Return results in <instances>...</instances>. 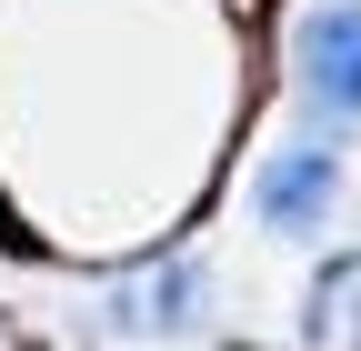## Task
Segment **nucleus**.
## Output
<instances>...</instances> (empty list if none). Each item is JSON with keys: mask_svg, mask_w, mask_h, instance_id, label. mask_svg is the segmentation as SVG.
Returning a JSON list of instances; mask_svg holds the SVG:
<instances>
[{"mask_svg": "<svg viewBox=\"0 0 361 351\" xmlns=\"http://www.w3.org/2000/svg\"><path fill=\"white\" fill-rule=\"evenodd\" d=\"M291 91L322 121H361V0H311L291 20Z\"/></svg>", "mask_w": 361, "mask_h": 351, "instance_id": "f257e3e1", "label": "nucleus"}, {"mask_svg": "<svg viewBox=\"0 0 361 351\" xmlns=\"http://www.w3.org/2000/svg\"><path fill=\"white\" fill-rule=\"evenodd\" d=\"M201 321H211V261H161L111 301V331H201Z\"/></svg>", "mask_w": 361, "mask_h": 351, "instance_id": "7ed1b4c3", "label": "nucleus"}, {"mask_svg": "<svg viewBox=\"0 0 361 351\" xmlns=\"http://www.w3.org/2000/svg\"><path fill=\"white\" fill-rule=\"evenodd\" d=\"M341 211V151L331 141H281L251 181V221L271 241H322V221Z\"/></svg>", "mask_w": 361, "mask_h": 351, "instance_id": "f03ea898", "label": "nucleus"}]
</instances>
